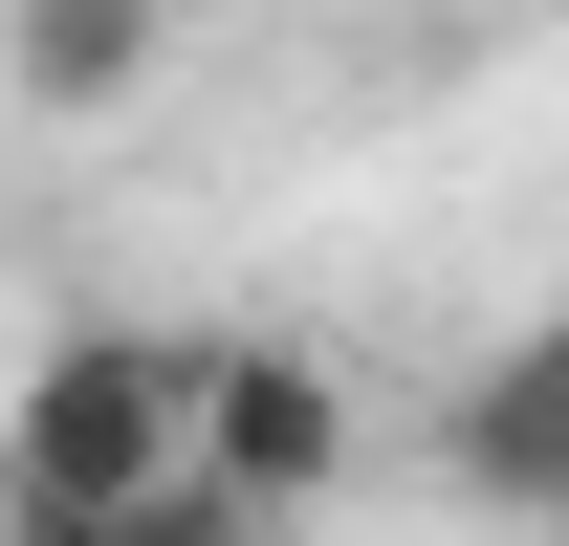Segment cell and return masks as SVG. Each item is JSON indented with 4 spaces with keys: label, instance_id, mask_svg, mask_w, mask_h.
Here are the masks:
<instances>
[{
    "label": "cell",
    "instance_id": "6",
    "mask_svg": "<svg viewBox=\"0 0 569 546\" xmlns=\"http://www.w3.org/2000/svg\"><path fill=\"white\" fill-rule=\"evenodd\" d=\"M0 546H88V525H0Z\"/></svg>",
    "mask_w": 569,
    "mask_h": 546
},
{
    "label": "cell",
    "instance_id": "2",
    "mask_svg": "<svg viewBox=\"0 0 569 546\" xmlns=\"http://www.w3.org/2000/svg\"><path fill=\"white\" fill-rule=\"evenodd\" d=\"M176 459H198L241 525H284V503H329V481H351V372H329V350H284V328L176 350Z\"/></svg>",
    "mask_w": 569,
    "mask_h": 546
},
{
    "label": "cell",
    "instance_id": "1",
    "mask_svg": "<svg viewBox=\"0 0 569 546\" xmlns=\"http://www.w3.org/2000/svg\"><path fill=\"white\" fill-rule=\"evenodd\" d=\"M132 481H176V328H67L0 394V525H110Z\"/></svg>",
    "mask_w": 569,
    "mask_h": 546
},
{
    "label": "cell",
    "instance_id": "5",
    "mask_svg": "<svg viewBox=\"0 0 569 546\" xmlns=\"http://www.w3.org/2000/svg\"><path fill=\"white\" fill-rule=\"evenodd\" d=\"M88 546H263V525H241V503H219V481L176 459V481H132V503H110V525H88Z\"/></svg>",
    "mask_w": 569,
    "mask_h": 546
},
{
    "label": "cell",
    "instance_id": "3",
    "mask_svg": "<svg viewBox=\"0 0 569 546\" xmlns=\"http://www.w3.org/2000/svg\"><path fill=\"white\" fill-rule=\"evenodd\" d=\"M438 459H460V503L548 525L569 503V328H503L482 372H460V415H438Z\"/></svg>",
    "mask_w": 569,
    "mask_h": 546
},
{
    "label": "cell",
    "instance_id": "4",
    "mask_svg": "<svg viewBox=\"0 0 569 546\" xmlns=\"http://www.w3.org/2000/svg\"><path fill=\"white\" fill-rule=\"evenodd\" d=\"M153 44H176V0H0V67H22V110H132Z\"/></svg>",
    "mask_w": 569,
    "mask_h": 546
}]
</instances>
